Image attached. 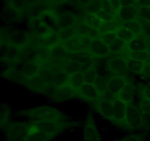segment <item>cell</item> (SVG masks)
I'll use <instances>...</instances> for the list:
<instances>
[{
	"label": "cell",
	"mask_w": 150,
	"mask_h": 141,
	"mask_svg": "<svg viewBox=\"0 0 150 141\" xmlns=\"http://www.w3.org/2000/svg\"><path fill=\"white\" fill-rule=\"evenodd\" d=\"M81 19L91 27L98 29V30L103 24V21L101 20L98 14H95V13H85Z\"/></svg>",
	"instance_id": "f1b7e54d"
},
{
	"label": "cell",
	"mask_w": 150,
	"mask_h": 141,
	"mask_svg": "<svg viewBox=\"0 0 150 141\" xmlns=\"http://www.w3.org/2000/svg\"><path fill=\"white\" fill-rule=\"evenodd\" d=\"M136 7H150V0H137L136 1Z\"/></svg>",
	"instance_id": "db71d44e"
},
{
	"label": "cell",
	"mask_w": 150,
	"mask_h": 141,
	"mask_svg": "<svg viewBox=\"0 0 150 141\" xmlns=\"http://www.w3.org/2000/svg\"><path fill=\"white\" fill-rule=\"evenodd\" d=\"M31 35L28 31L20 29L11 30L10 34V43L21 48L27 47L30 43Z\"/></svg>",
	"instance_id": "8fae6325"
},
{
	"label": "cell",
	"mask_w": 150,
	"mask_h": 141,
	"mask_svg": "<svg viewBox=\"0 0 150 141\" xmlns=\"http://www.w3.org/2000/svg\"><path fill=\"white\" fill-rule=\"evenodd\" d=\"M108 80H109V79L105 78V76L98 74V76L96 77V79H95V82H94V85L98 88V90L100 91V93H102L106 91Z\"/></svg>",
	"instance_id": "60d3db41"
},
{
	"label": "cell",
	"mask_w": 150,
	"mask_h": 141,
	"mask_svg": "<svg viewBox=\"0 0 150 141\" xmlns=\"http://www.w3.org/2000/svg\"><path fill=\"white\" fill-rule=\"evenodd\" d=\"M32 0H7V4L14 7L21 12H24L29 4Z\"/></svg>",
	"instance_id": "ab89813d"
},
{
	"label": "cell",
	"mask_w": 150,
	"mask_h": 141,
	"mask_svg": "<svg viewBox=\"0 0 150 141\" xmlns=\"http://www.w3.org/2000/svg\"><path fill=\"white\" fill-rule=\"evenodd\" d=\"M122 7L124 6H136V0H120Z\"/></svg>",
	"instance_id": "9f6ffc18"
},
{
	"label": "cell",
	"mask_w": 150,
	"mask_h": 141,
	"mask_svg": "<svg viewBox=\"0 0 150 141\" xmlns=\"http://www.w3.org/2000/svg\"><path fill=\"white\" fill-rule=\"evenodd\" d=\"M100 39L108 47H111L120 40V38L117 32H107V33L101 34Z\"/></svg>",
	"instance_id": "8d00e7d4"
},
{
	"label": "cell",
	"mask_w": 150,
	"mask_h": 141,
	"mask_svg": "<svg viewBox=\"0 0 150 141\" xmlns=\"http://www.w3.org/2000/svg\"><path fill=\"white\" fill-rule=\"evenodd\" d=\"M83 74H84V80L86 83L94 84V82H95V79L98 75V70L95 67V65L94 67L91 68L87 71L85 72Z\"/></svg>",
	"instance_id": "b9f144b4"
},
{
	"label": "cell",
	"mask_w": 150,
	"mask_h": 141,
	"mask_svg": "<svg viewBox=\"0 0 150 141\" xmlns=\"http://www.w3.org/2000/svg\"><path fill=\"white\" fill-rule=\"evenodd\" d=\"M110 2V4H111V6L113 7V8L116 10V12H118V10H120V7H122L121 4H120V0H108Z\"/></svg>",
	"instance_id": "11a10c76"
},
{
	"label": "cell",
	"mask_w": 150,
	"mask_h": 141,
	"mask_svg": "<svg viewBox=\"0 0 150 141\" xmlns=\"http://www.w3.org/2000/svg\"><path fill=\"white\" fill-rule=\"evenodd\" d=\"M127 105L128 104L119 99H117L114 101L113 106L112 117L111 120V122L113 124L122 129L124 128Z\"/></svg>",
	"instance_id": "52a82bcc"
},
{
	"label": "cell",
	"mask_w": 150,
	"mask_h": 141,
	"mask_svg": "<svg viewBox=\"0 0 150 141\" xmlns=\"http://www.w3.org/2000/svg\"><path fill=\"white\" fill-rule=\"evenodd\" d=\"M94 110L97 112L100 115L102 116L103 118L111 121L112 117L113 106L114 102L105 100H99L95 103L89 104Z\"/></svg>",
	"instance_id": "7c38bea8"
},
{
	"label": "cell",
	"mask_w": 150,
	"mask_h": 141,
	"mask_svg": "<svg viewBox=\"0 0 150 141\" xmlns=\"http://www.w3.org/2000/svg\"><path fill=\"white\" fill-rule=\"evenodd\" d=\"M117 99V95L108 92V91H105V92L100 93V100H105V101H111L114 102Z\"/></svg>",
	"instance_id": "816d5d0a"
},
{
	"label": "cell",
	"mask_w": 150,
	"mask_h": 141,
	"mask_svg": "<svg viewBox=\"0 0 150 141\" xmlns=\"http://www.w3.org/2000/svg\"><path fill=\"white\" fill-rule=\"evenodd\" d=\"M102 10V1L101 0H91L85 6L86 13L98 14Z\"/></svg>",
	"instance_id": "74e56055"
},
{
	"label": "cell",
	"mask_w": 150,
	"mask_h": 141,
	"mask_svg": "<svg viewBox=\"0 0 150 141\" xmlns=\"http://www.w3.org/2000/svg\"><path fill=\"white\" fill-rule=\"evenodd\" d=\"M59 38L60 43L65 41L70 40L71 38L76 36V31L75 27L64 28V29H60L58 32Z\"/></svg>",
	"instance_id": "d590c367"
},
{
	"label": "cell",
	"mask_w": 150,
	"mask_h": 141,
	"mask_svg": "<svg viewBox=\"0 0 150 141\" xmlns=\"http://www.w3.org/2000/svg\"><path fill=\"white\" fill-rule=\"evenodd\" d=\"M142 74L144 75L146 77L150 79V62L149 63H146V66H145V68L144 70V72Z\"/></svg>",
	"instance_id": "6f0895ef"
},
{
	"label": "cell",
	"mask_w": 150,
	"mask_h": 141,
	"mask_svg": "<svg viewBox=\"0 0 150 141\" xmlns=\"http://www.w3.org/2000/svg\"><path fill=\"white\" fill-rule=\"evenodd\" d=\"M136 95V90L135 86L130 82H127L122 90L117 95V99L130 104L134 101Z\"/></svg>",
	"instance_id": "cb8c5ba5"
},
{
	"label": "cell",
	"mask_w": 150,
	"mask_h": 141,
	"mask_svg": "<svg viewBox=\"0 0 150 141\" xmlns=\"http://www.w3.org/2000/svg\"><path fill=\"white\" fill-rule=\"evenodd\" d=\"M58 13L54 10H48L42 13L39 19L45 26L52 32H59V27L58 24Z\"/></svg>",
	"instance_id": "2e32d148"
},
{
	"label": "cell",
	"mask_w": 150,
	"mask_h": 141,
	"mask_svg": "<svg viewBox=\"0 0 150 141\" xmlns=\"http://www.w3.org/2000/svg\"><path fill=\"white\" fill-rule=\"evenodd\" d=\"M50 53H51V57L48 62L51 63H62L71 54V53H69L60 43L50 48Z\"/></svg>",
	"instance_id": "44dd1931"
},
{
	"label": "cell",
	"mask_w": 150,
	"mask_h": 141,
	"mask_svg": "<svg viewBox=\"0 0 150 141\" xmlns=\"http://www.w3.org/2000/svg\"><path fill=\"white\" fill-rule=\"evenodd\" d=\"M136 1H137V0H136Z\"/></svg>",
	"instance_id": "91938a15"
},
{
	"label": "cell",
	"mask_w": 150,
	"mask_h": 141,
	"mask_svg": "<svg viewBox=\"0 0 150 141\" xmlns=\"http://www.w3.org/2000/svg\"><path fill=\"white\" fill-rule=\"evenodd\" d=\"M142 95H144V97H145V98H147V99L150 100V83L145 85V86L142 88Z\"/></svg>",
	"instance_id": "f5cc1de1"
},
{
	"label": "cell",
	"mask_w": 150,
	"mask_h": 141,
	"mask_svg": "<svg viewBox=\"0 0 150 141\" xmlns=\"http://www.w3.org/2000/svg\"><path fill=\"white\" fill-rule=\"evenodd\" d=\"M30 126L29 120H13L1 131L6 141H24Z\"/></svg>",
	"instance_id": "3957f363"
},
{
	"label": "cell",
	"mask_w": 150,
	"mask_h": 141,
	"mask_svg": "<svg viewBox=\"0 0 150 141\" xmlns=\"http://www.w3.org/2000/svg\"><path fill=\"white\" fill-rule=\"evenodd\" d=\"M69 77H70V74L66 73L65 71L61 70V71L57 72V73L52 74L50 83L56 85L57 87L67 85Z\"/></svg>",
	"instance_id": "4dcf8cb0"
},
{
	"label": "cell",
	"mask_w": 150,
	"mask_h": 141,
	"mask_svg": "<svg viewBox=\"0 0 150 141\" xmlns=\"http://www.w3.org/2000/svg\"><path fill=\"white\" fill-rule=\"evenodd\" d=\"M121 26L122 21L117 19L112 21L103 22L99 31L101 34L107 33V32H117Z\"/></svg>",
	"instance_id": "d6a6232c"
},
{
	"label": "cell",
	"mask_w": 150,
	"mask_h": 141,
	"mask_svg": "<svg viewBox=\"0 0 150 141\" xmlns=\"http://www.w3.org/2000/svg\"><path fill=\"white\" fill-rule=\"evenodd\" d=\"M122 26L133 32L136 35H141L142 33V25L138 19L122 22Z\"/></svg>",
	"instance_id": "836d02e7"
},
{
	"label": "cell",
	"mask_w": 150,
	"mask_h": 141,
	"mask_svg": "<svg viewBox=\"0 0 150 141\" xmlns=\"http://www.w3.org/2000/svg\"><path fill=\"white\" fill-rule=\"evenodd\" d=\"M10 34L11 30L7 29V28H1V44H10Z\"/></svg>",
	"instance_id": "bcb514c9"
},
{
	"label": "cell",
	"mask_w": 150,
	"mask_h": 141,
	"mask_svg": "<svg viewBox=\"0 0 150 141\" xmlns=\"http://www.w3.org/2000/svg\"><path fill=\"white\" fill-rule=\"evenodd\" d=\"M128 81L126 79L125 76H114L108 80L107 85V91L117 95L124 88Z\"/></svg>",
	"instance_id": "7402d4cb"
},
{
	"label": "cell",
	"mask_w": 150,
	"mask_h": 141,
	"mask_svg": "<svg viewBox=\"0 0 150 141\" xmlns=\"http://www.w3.org/2000/svg\"><path fill=\"white\" fill-rule=\"evenodd\" d=\"M142 25V35H144L146 38L150 39V21L146 20H142V19H138Z\"/></svg>",
	"instance_id": "c3c4849f"
},
{
	"label": "cell",
	"mask_w": 150,
	"mask_h": 141,
	"mask_svg": "<svg viewBox=\"0 0 150 141\" xmlns=\"http://www.w3.org/2000/svg\"><path fill=\"white\" fill-rule=\"evenodd\" d=\"M28 27L29 34L35 36H43L52 32L45 26L39 18L28 19Z\"/></svg>",
	"instance_id": "ac0fdd59"
},
{
	"label": "cell",
	"mask_w": 150,
	"mask_h": 141,
	"mask_svg": "<svg viewBox=\"0 0 150 141\" xmlns=\"http://www.w3.org/2000/svg\"><path fill=\"white\" fill-rule=\"evenodd\" d=\"M144 136L142 134H132L116 141H144Z\"/></svg>",
	"instance_id": "681fc988"
},
{
	"label": "cell",
	"mask_w": 150,
	"mask_h": 141,
	"mask_svg": "<svg viewBox=\"0 0 150 141\" xmlns=\"http://www.w3.org/2000/svg\"><path fill=\"white\" fill-rule=\"evenodd\" d=\"M58 24L59 30L64 28L74 27L79 21V19L75 15L70 13H58Z\"/></svg>",
	"instance_id": "d4e9b609"
},
{
	"label": "cell",
	"mask_w": 150,
	"mask_h": 141,
	"mask_svg": "<svg viewBox=\"0 0 150 141\" xmlns=\"http://www.w3.org/2000/svg\"><path fill=\"white\" fill-rule=\"evenodd\" d=\"M84 141H100V134L97 126L96 121L91 113L86 115L83 128Z\"/></svg>",
	"instance_id": "5b68a950"
},
{
	"label": "cell",
	"mask_w": 150,
	"mask_h": 141,
	"mask_svg": "<svg viewBox=\"0 0 150 141\" xmlns=\"http://www.w3.org/2000/svg\"><path fill=\"white\" fill-rule=\"evenodd\" d=\"M85 83L84 74L81 71H78L70 75L67 85L69 87L77 91Z\"/></svg>",
	"instance_id": "83f0119b"
},
{
	"label": "cell",
	"mask_w": 150,
	"mask_h": 141,
	"mask_svg": "<svg viewBox=\"0 0 150 141\" xmlns=\"http://www.w3.org/2000/svg\"><path fill=\"white\" fill-rule=\"evenodd\" d=\"M117 17L122 22L138 19V7L136 6H124L117 12Z\"/></svg>",
	"instance_id": "603a6c76"
},
{
	"label": "cell",
	"mask_w": 150,
	"mask_h": 141,
	"mask_svg": "<svg viewBox=\"0 0 150 141\" xmlns=\"http://www.w3.org/2000/svg\"><path fill=\"white\" fill-rule=\"evenodd\" d=\"M57 88V87L56 86V85H53V84L51 83H48L40 94H42V95H45V96L48 97V98L53 100L54 95H55Z\"/></svg>",
	"instance_id": "ee69618b"
},
{
	"label": "cell",
	"mask_w": 150,
	"mask_h": 141,
	"mask_svg": "<svg viewBox=\"0 0 150 141\" xmlns=\"http://www.w3.org/2000/svg\"><path fill=\"white\" fill-rule=\"evenodd\" d=\"M21 117H25L30 122L46 121V120H68L67 116L55 107L50 105H40L31 109L21 110L17 113Z\"/></svg>",
	"instance_id": "6da1fadb"
},
{
	"label": "cell",
	"mask_w": 150,
	"mask_h": 141,
	"mask_svg": "<svg viewBox=\"0 0 150 141\" xmlns=\"http://www.w3.org/2000/svg\"><path fill=\"white\" fill-rule=\"evenodd\" d=\"M56 6H60L62 4H64V3L67 2L68 0H51Z\"/></svg>",
	"instance_id": "680465c9"
},
{
	"label": "cell",
	"mask_w": 150,
	"mask_h": 141,
	"mask_svg": "<svg viewBox=\"0 0 150 141\" xmlns=\"http://www.w3.org/2000/svg\"><path fill=\"white\" fill-rule=\"evenodd\" d=\"M62 70L70 75L76 72L81 71V66L80 63L75 58L73 54H70L68 58L65 59L62 62Z\"/></svg>",
	"instance_id": "484cf974"
},
{
	"label": "cell",
	"mask_w": 150,
	"mask_h": 141,
	"mask_svg": "<svg viewBox=\"0 0 150 141\" xmlns=\"http://www.w3.org/2000/svg\"><path fill=\"white\" fill-rule=\"evenodd\" d=\"M73 56L80 63L81 66V72L83 73L91 68L94 67L96 63V58H95L89 51L86 50L75 53L73 54Z\"/></svg>",
	"instance_id": "9a60e30c"
},
{
	"label": "cell",
	"mask_w": 150,
	"mask_h": 141,
	"mask_svg": "<svg viewBox=\"0 0 150 141\" xmlns=\"http://www.w3.org/2000/svg\"><path fill=\"white\" fill-rule=\"evenodd\" d=\"M76 31V35L81 37H89V38L95 39L99 38L100 37L101 33L98 29H94L90 26L85 23L82 19L78 21L77 24L74 26Z\"/></svg>",
	"instance_id": "5bb4252c"
},
{
	"label": "cell",
	"mask_w": 150,
	"mask_h": 141,
	"mask_svg": "<svg viewBox=\"0 0 150 141\" xmlns=\"http://www.w3.org/2000/svg\"><path fill=\"white\" fill-rule=\"evenodd\" d=\"M75 97H77L76 91L72 89L68 85H63L57 87L55 95L52 101L63 102L73 99Z\"/></svg>",
	"instance_id": "ffe728a7"
},
{
	"label": "cell",
	"mask_w": 150,
	"mask_h": 141,
	"mask_svg": "<svg viewBox=\"0 0 150 141\" xmlns=\"http://www.w3.org/2000/svg\"><path fill=\"white\" fill-rule=\"evenodd\" d=\"M127 46L130 51H150V39L144 35H138Z\"/></svg>",
	"instance_id": "d6986e66"
},
{
	"label": "cell",
	"mask_w": 150,
	"mask_h": 141,
	"mask_svg": "<svg viewBox=\"0 0 150 141\" xmlns=\"http://www.w3.org/2000/svg\"><path fill=\"white\" fill-rule=\"evenodd\" d=\"M77 97L86 101L89 104L97 102L100 99V93L94 84L83 83V85L76 91Z\"/></svg>",
	"instance_id": "8992f818"
},
{
	"label": "cell",
	"mask_w": 150,
	"mask_h": 141,
	"mask_svg": "<svg viewBox=\"0 0 150 141\" xmlns=\"http://www.w3.org/2000/svg\"><path fill=\"white\" fill-rule=\"evenodd\" d=\"M56 5L51 0H32L28 4L24 13L28 19L39 18L48 10H55Z\"/></svg>",
	"instance_id": "277c9868"
},
{
	"label": "cell",
	"mask_w": 150,
	"mask_h": 141,
	"mask_svg": "<svg viewBox=\"0 0 150 141\" xmlns=\"http://www.w3.org/2000/svg\"><path fill=\"white\" fill-rule=\"evenodd\" d=\"M48 82L43 77L39 74L28 76L23 82L22 85L31 91L40 93L42 90L45 88Z\"/></svg>",
	"instance_id": "30bf717a"
},
{
	"label": "cell",
	"mask_w": 150,
	"mask_h": 141,
	"mask_svg": "<svg viewBox=\"0 0 150 141\" xmlns=\"http://www.w3.org/2000/svg\"><path fill=\"white\" fill-rule=\"evenodd\" d=\"M88 51L96 59L105 58L111 56V51L109 47L104 43L99 38L92 39L89 45Z\"/></svg>",
	"instance_id": "ba28073f"
},
{
	"label": "cell",
	"mask_w": 150,
	"mask_h": 141,
	"mask_svg": "<svg viewBox=\"0 0 150 141\" xmlns=\"http://www.w3.org/2000/svg\"><path fill=\"white\" fill-rule=\"evenodd\" d=\"M1 17L3 20L6 21V22L13 24L20 21L23 17H26V15L24 12H21L14 7L6 4L2 9Z\"/></svg>",
	"instance_id": "e0dca14e"
},
{
	"label": "cell",
	"mask_w": 150,
	"mask_h": 141,
	"mask_svg": "<svg viewBox=\"0 0 150 141\" xmlns=\"http://www.w3.org/2000/svg\"><path fill=\"white\" fill-rule=\"evenodd\" d=\"M60 44H62L64 47V48L71 54H75V53L84 50L83 46H82L81 41V37L78 36V35L71 38L70 40L65 41V42L61 43Z\"/></svg>",
	"instance_id": "4316f807"
},
{
	"label": "cell",
	"mask_w": 150,
	"mask_h": 141,
	"mask_svg": "<svg viewBox=\"0 0 150 141\" xmlns=\"http://www.w3.org/2000/svg\"><path fill=\"white\" fill-rule=\"evenodd\" d=\"M129 58L148 63L150 62V51H130Z\"/></svg>",
	"instance_id": "f35d334b"
},
{
	"label": "cell",
	"mask_w": 150,
	"mask_h": 141,
	"mask_svg": "<svg viewBox=\"0 0 150 141\" xmlns=\"http://www.w3.org/2000/svg\"><path fill=\"white\" fill-rule=\"evenodd\" d=\"M127 65L128 70L136 74H142L146 63L133 59H127Z\"/></svg>",
	"instance_id": "1f68e13d"
},
{
	"label": "cell",
	"mask_w": 150,
	"mask_h": 141,
	"mask_svg": "<svg viewBox=\"0 0 150 141\" xmlns=\"http://www.w3.org/2000/svg\"><path fill=\"white\" fill-rule=\"evenodd\" d=\"M0 58L3 61L16 63L20 59L21 48L13 44H1Z\"/></svg>",
	"instance_id": "9c48e42d"
},
{
	"label": "cell",
	"mask_w": 150,
	"mask_h": 141,
	"mask_svg": "<svg viewBox=\"0 0 150 141\" xmlns=\"http://www.w3.org/2000/svg\"><path fill=\"white\" fill-rule=\"evenodd\" d=\"M117 33L118 34V36L120 38V39L122 40L123 42L127 44L138 36V35H136V34L133 33L130 30L123 27L122 26L117 30Z\"/></svg>",
	"instance_id": "e575fe53"
},
{
	"label": "cell",
	"mask_w": 150,
	"mask_h": 141,
	"mask_svg": "<svg viewBox=\"0 0 150 141\" xmlns=\"http://www.w3.org/2000/svg\"><path fill=\"white\" fill-rule=\"evenodd\" d=\"M108 66L109 70L114 76H122L128 71L127 60L125 59L111 57L108 59Z\"/></svg>",
	"instance_id": "4fadbf2b"
},
{
	"label": "cell",
	"mask_w": 150,
	"mask_h": 141,
	"mask_svg": "<svg viewBox=\"0 0 150 141\" xmlns=\"http://www.w3.org/2000/svg\"><path fill=\"white\" fill-rule=\"evenodd\" d=\"M101 1H102V10L106 12V13H111V14L117 15V13L116 12V10L113 8V7L111 6V4H110L108 0H101Z\"/></svg>",
	"instance_id": "f907efd6"
},
{
	"label": "cell",
	"mask_w": 150,
	"mask_h": 141,
	"mask_svg": "<svg viewBox=\"0 0 150 141\" xmlns=\"http://www.w3.org/2000/svg\"><path fill=\"white\" fill-rule=\"evenodd\" d=\"M139 109L141 111L146 115H150V100L147 99L142 95V98L139 101Z\"/></svg>",
	"instance_id": "7bdbcfd3"
},
{
	"label": "cell",
	"mask_w": 150,
	"mask_h": 141,
	"mask_svg": "<svg viewBox=\"0 0 150 141\" xmlns=\"http://www.w3.org/2000/svg\"><path fill=\"white\" fill-rule=\"evenodd\" d=\"M98 15L99 16V17L100 18L101 20L103 21V22L112 21H115L118 19V17H117V15L106 13V12L103 11V10H101Z\"/></svg>",
	"instance_id": "7dc6e473"
},
{
	"label": "cell",
	"mask_w": 150,
	"mask_h": 141,
	"mask_svg": "<svg viewBox=\"0 0 150 141\" xmlns=\"http://www.w3.org/2000/svg\"><path fill=\"white\" fill-rule=\"evenodd\" d=\"M11 107L9 104L6 103H2L1 104V110H0V123H1V129H3L11 120Z\"/></svg>",
	"instance_id": "f546056e"
},
{
	"label": "cell",
	"mask_w": 150,
	"mask_h": 141,
	"mask_svg": "<svg viewBox=\"0 0 150 141\" xmlns=\"http://www.w3.org/2000/svg\"><path fill=\"white\" fill-rule=\"evenodd\" d=\"M146 115L144 114L139 106L134 104L127 105L124 128L126 130L139 131L146 129Z\"/></svg>",
	"instance_id": "7a4b0ae2"
},
{
	"label": "cell",
	"mask_w": 150,
	"mask_h": 141,
	"mask_svg": "<svg viewBox=\"0 0 150 141\" xmlns=\"http://www.w3.org/2000/svg\"><path fill=\"white\" fill-rule=\"evenodd\" d=\"M138 19L150 21V7H138Z\"/></svg>",
	"instance_id": "f6af8a7d"
}]
</instances>
